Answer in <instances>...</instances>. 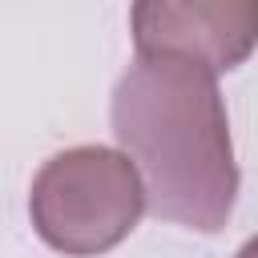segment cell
<instances>
[{
    "label": "cell",
    "mask_w": 258,
    "mask_h": 258,
    "mask_svg": "<svg viewBox=\"0 0 258 258\" xmlns=\"http://www.w3.org/2000/svg\"><path fill=\"white\" fill-rule=\"evenodd\" d=\"M149 210L141 169L109 145H73L40 165L28 194L36 234L73 258L105 254Z\"/></svg>",
    "instance_id": "cell-2"
},
{
    "label": "cell",
    "mask_w": 258,
    "mask_h": 258,
    "mask_svg": "<svg viewBox=\"0 0 258 258\" xmlns=\"http://www.w3.org/2000/svg\"><path fill=\"white\" fill-rule=\"evenodd\" d=\"M238 258H258V234H254V238H250V242L238 250Z\"/></svg>",
    "instance_id": "cell-4"
},
{
    "label": "cell",
    "mask_w": 258,
    "mask_h": 258,
    "mask_svg": "<svg viewBox=\"0 0 258 258\" xmlns=\"http://www.w3.org/2000/svg\"><path fill=\"white\" fill-rule=\"evenodd\" d=\"M129 24L137 56H181L210 73H230L258 48L254 0H141Z\"/></svg>",
    "instance_id": "cell-3"
},
{
    "label": "cell",
    "mask_w": 258,
    "mask_h": 258,
    "mask_svg": "<svg viewBox=\"0 0 258 258\" xmlns=\"http://www.w3.org/2000/svg\"><path fill=\"white\" fill-rule=\"evenodd\" d=\"M109 113L157 218L202 234L230 222L238 165L218 73L181 56H137L121 73Z\"/></svg>",
    "instance_id": "cell-1"
}]
</instances>
